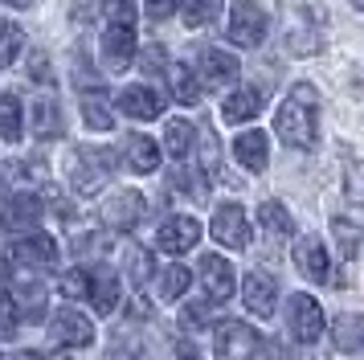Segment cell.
I'll return each instance as SVG.
<instances>
[{"label": "cell", "mask_w": 364, "mask_h": 360, "mask_svg": "<svg viewBox=\"0 0 364 360\" xmlns=\"http://www.w3.org/2000/svg\"><path fill=\"white\" fill-rule=\"evenodd\" d=\"M274 131L287 147H299V152L315 147V139H319V95H315L311 82L291 86L287 102L274 115Z\"/></svg>", "instance_id": "cell-1"}, {"label": "cell", "mask_w": 364, "mask_h": 360, "mask_svg": "<svg viewBox=\"0 0 364 360\" xmlns=\"http://www.w3.org/2000/svg\"><path fill=\"white\" fill-rule=\"evenodd\" d=\"M111 172H115V152L107 147H78L70 160V184L78 193H99L111 180Z\"/></svg>", "instance_id": "cell-2"}, {"label": "cell", "mask_w": 364, "mask_h": 360, "mask_svg": "<svg viewBox=\"0 0 364 360\" xmlns=\"http://www.w3.org/2000/svg\"><path fill=\"white\" fill-rule=\"evenodd\" d=\"M266 25H270V16H266V9L258 4V0H233L225 37H230L233 46H242V49H258L266 41Z\"/></svg>", "instance_id": "cell-3"}, {"label": "cell", "mask_w": 364, "mask_h": 360, "mask_svg": "<svg viewBox=\"0 0 364 360\" xmlns=\"http://www.w3.org/2000/svg\"><path fill=\"white\" fill-rule=\"evenodd\" d=\"M217 360H262V336L246 324H221L213 336Z\"/></svg>", "instance_id": "cell-4"}, {"label": "cell", "mask_w": 364, "mask_h": 360, "mask_svg": "<svg viewBox=\"0 0 364 360\" xmlns=\"http://www.w3.org/2000/svg\"><path fill=\"white\" fill-rule=\"evenodd\" d=\"M287 332L299 344H315L323 336V307L315 303L311 295H291V307H287Z\"/></svg>", "instance_id": "cell-5"}, {"label": "cell", "mask_w": 364, "mask_h": 360, "mask_svg": "<svg viewBox=\"0 0 364 360\" xmlns=\"http://www.w3.org/2000/svg\"><path fill=\"white\" fill-rule=\"evenodd\" d=\"M102 65L107 70H127V65L135 62V25H127V21H111L107 29H102Z\"/></svg>", "instance_id": "cell-6"}, {"label": "cell", "mask_w": 364, "mask_h": 360, "mask_svg": "<svg viewBox=\"0 0 364 360\" xmlns=\"http://www.w3.org/2000/svg\"><path fill=\"white\" fill-rule=\"evenodd\" d=\"M9 295L17 299L21 315H29V319H41L46 315V287H41V275H37L33 266H13V287Z\"/></svg>", "instance_id": "cell-7"}, {"label": "cell", "mask_w": 364, "mask_h": 360, "mask_svg": "<svg viewBox=\"0 0 364 360\" xmlns=\"http://www.w3.org/2000/svg\"><path fill=\"white\" fill-rule=\"evenodd\" d=\"M144 217V196L135 189H123V193H111L102 201V226L115 229V233H127Z\"/></svg>", "instance_id": "cell-8"}, {"label": "cell", "mask_w": 364, "mask_h": 360, "mask_svg": "<svg viewBox=\"0 0 364 360\" xmlns=\"http://www.w3.org/2000/svg\"><path fill=\"white\" fill-rule=\"evenodd\" d=\"M209 233H213L225 250H246L250 245V221H246V213H242V205H221V209L213 213Z\"/></svg>", "instance_id": "cell-9"}, {"label": "cell", "mask_w": 364, "mask_h": 360, "mask_svg": "<svg viewBox=\"0 0 364 360\" xmlns=\"http://www.w3.org/2000/svg\"><path fill=\"white\" fill-rule=\"evenodd\" d=\"M274 299H279V287H274V278L266 270H250L242 278V303H246L250 315H258V319L274 315Z\"/></svg>", "instance_id": "cell-10"}, {"label": "cell", "mask_w": 364, "mask_h": 360, "mask_svg": "<svg viewBox=\"0 0 364 360\" xmlns=\"http://www.w3.org/2000/svg\"><path fill=\"white\" fill-rule=\"evenodd\" d=\"M200 275V287H205V295H209V303H225L233 295V266L221 254H205L197 266Z\"/></svg>", "instance_id": "cell-11"}, {"label": "cell", "mask_w": 364, "mask_h": 360, "mask_svg": "<svg viewBox=\"0 0 364 360\" xmlns=\"http://www.w3.org/2000/svg\"><path fill=\"white\" fill-rule=\"evenodd\" d=\"M156 242H160L164 254H188L200 242V221L197 217H168L156 233Z\"/></svg>", "instance_id": "cell-12"}, {"label": "cell", "mask_w": 364, "mask_h": 360, "mask_svg": "<svg viewBox=\"0 0 364 360\" xmlns=\"http://www.w3.org/2000/svg\"><path fill=\"white\" fill-rule=\"evenodd\" d=\"M50 336L62 348H86V344L95 340V324L86 319V315H78V311H58L50 319Z\"/></svg>", "instance_id": "cell-13"}, {"label": "cell", "mask_w": 364, "mask_h": 360, "mask_svg": "<svg viewBox=\"0 0 364 360\" xmlns=\"http://www.w3.org/2000/svg\"><path fill=\"white\" fill-rule=\"evenodd\" d=\"M58 262V242L50 233H29L13 245V266H33V270H46Z\"/></svg>", "instance_id": "cell-14"}, {"label": "cell", "mask_w": 364, "mask_h": 360, "mask_svg": "<svg viewBox=\"0 0 364 360\" xmlns=\"http://www.w3.org/2000/svg\"><path fill=\"white\" fill-rule=\"evenodd\" d=\"M41 221V196L33 193H17L4 201V213H0V226L21 233V229H33Z\"/></svg>", "instance_id": "cell-15"}, {"label": "cell", "mask_w": 364, "mask_h": 360, "mask_svg": "<svg viewBox=\"0 0 364 360\" xmlns=\"http://www.w3.org/2000/svg\"><path fill=\"white\" fill-rule=\"evenodd\" d=\"M115 102H119V111L132 115V119H156L164 111V95L151 90V86H127V90H119Z\"/></svg>", "instance_id": "cell-16"}, {"label": "cell", "mask_w": 364, "mask_h": 360, "mask_svg": "<svg viewBox=\"0 0 364 360\" xmlns=\"http://www.w3.org/2000/svg\"><path fill=\"white\" fill-rule=\"evenodd\" d=\"M295 262H299V270L311 278V282H328V278H331L328 250H323L319 238H299V242H295Z\"/></svg>", "instance_id": "cell-17"}, {"label": "cell", "mask_w": 364, "mask_h": 360, "mask_svg": "<svg viewBox=\"0 0 364 360\" xmlns=\"http://www.w3.org/2000/svg\"><path fill=\"white\" fill-rule=\"evenodd\" d=\"M262 107H266L262 86H242V90H233V95L221 102V115H225V123H246V119H254Z\"/></svg>", "instance_id": "cell-18"}, {"label": "cell", "mask_w": 364, "mask_h": 360, "mask_svg": "<svg viewBox=\"0 0 364 360\" xmlns=\"http://www.w3.org/2000/svg\"><path fill=\"white\" fill-rule=\"evenodd\" d=\"M233 156H237L242 168L262 172L266 164H270V139H266L262 131H242V135L233 139Z\"/></svg>", "instance_id": "cell-19"}, {"label": "cell", "mask_w": 364, "mask_h": 360, "mask_svg": "<svg viewBox=\"0 0 364 360\" xmlns=\"http://www.w3.org/2000/svg\"><path fill=\"white\" fill-rule=\"evenodd\" d=\"M197 65H200V82L205 86H225V82L237 78V58L225 53V49H205Z\"/></svg>", "instance_id": "cell-20"}, {"label": "cell", "mask_w": 364, "mask_h": 360, "mask_svg": "<svg viewBox=\"0 0 364 360\" xmlns=\"http://www.w3.org/2000/svg\"><path fill=\"white\" fill-rule=\"evenodd\" d=\"M123 160L132 172H156L160 168V144L148 135H127L123 139Z\"/></svg>", "instance_id": "cell-21"}, {"label": "cell", "mask_w": 364, "mask_h": 360, "mask_svg": "<svg viewBox=\"0 0 364 360\" xmlns=\"http://www.w3.org/2000/svg\"><path fill=\"white\" fill-rule=\"evenodd\" d=\"M331 340L348 356H364V315H340L331 324Z\"/></svg>", "instance_id": "cell-22"}, {"label": "cell", "mask_w": 364, "mask_h": 360, "mask_svg": "<svg viewBox=\"0 0 364 360\" xmlns=\"http://www.w3.org/2000/svg\"><path fill=\"white\" fill-rule=\"evenodd\" d=\"M119 303V278L107 270V266H99L95 275H90V307L99 311V315H111Z\"/></svg>", "instance_id": "cell-23"}, {"label": "cell", "mask_w": 364, "mask_h": 360, "mask_svg": "<svg viewBox=\"0 0 364 360\" xmlns=\"http://www.w3.org/2000/svg\"><path fill=\"white\" fill-rule=\"evenodd\" d=\"M29 119H33V135L37 139H58V135H62V107H58L53 98H37L33 111H29Z\"/></svg>", "instance_id": "cell-24"}, {"label": "cell", "mask_w": 364, "mask_h": 360, "mask_svg": "<svg viewBox=\"0 0 364 360\" xmlns=\"http://www.w3.org/2000/svg\"><path fill=\"white\" fill-rule=\"evenodd\" d=\"M258 226H262V233L270 242H282V238H291L295 221H291V213L282 209L279 201H266V205H258Z\"/></svg>", "instance_id": "cell-25"}, {"label": "cell", "mask_w": 364, "mask_h": 360, "mask_svg": "<svg viewBox=\"0 0 364 360\" xmlns=\"http://www.w3.org/2000/svg\"><path fill=\"white\" fill-rule=\"evenodd\" d=\"M168 82H172V98L176 102H184V107H193V102H200V82L197 74H193V65H168Z\"/></svg>", "instance_id": "cell-26"}, {"label": "cell", "mask_w": 364, "mask_h": 360, "mask_svg": "<svg viewBox=\"0 0 364 360\" xmlns=\"http://www.w3.org/2000/svg\"><path fill=\"white\" fill-rule=\"evenodd\" d=\"M331 238H336V245H340V258H344V262L360 258V250H364L360 226H352L348 217H336V221H331Z\"/></svg>", "instance_id": "cell-27"}, {"label": "cell", "mask_w": 364, "mask_h": 360, "mask_svg": "<svg viewBox=\"0 0 364 360\" xmlns=\"http://www.w3.org/2000/svg\"><path fill=\"white\" fill-rule=\"evenodd\" d=\"M164 152L172 160H184V156L193 152V123H188V119H172L164 127Z\"/></svg>", "instance_id": "cell-28"}, {"label": "cell", "mask_w": 364, "mask_h": 360, "mask_svg": "<svg viewBox=\"0 0 364 360\" xmlns=\"http://www.w3.org/2000/svg\"><path fill=\"white\" fill-rule=\"evenodd\" d=\"M21 123H25V115H21V98L17 95H0V139H4V144H17L21 139Z\"/></svg>", "instance_id": "cell-29"}, {"label": "cell", "mask_w": 364, "mask_h": 360, "mask_svg": "<svg viewBox=\"0 0 364 360\" xmlns=\"http://www.w3.org/2000/svg\"><path fill=\"white\" fill-rule=\"evenodd\" d=\"M82 119L86 127L95 131H111V111H107V102H102V90H82Z\"/></svg>", "instance_id": "cell-30"}, {"label": "cell", "mask_w": 364, "mask_h": 360, "mask_svg": "<svg viewBox=\"0 0 364 360\" xmlns=\"http://www.w3.org/2000/svg\"><path fill=\"white\" fill-rule=\"evenodd\" d=\"M21 49H25V29L13 25V21H0V70L17 62Z\"/></svg>", "instance_id": "cell-31"}, {"label": "cell", "mask_w": 364, "mask_h": 360, "mask_svg": "<svg viewBox=\"0 0 364 360\" xmlns=\"http://www.w3.org/2000/svg\"><path fill=\"white\" fill-rule=\"evenodd\" d=\"M181 9H184L188 29H205V25H213L221 16V0H181Z\"/></svg>", "instance_id": "cell-32"}, {"label": "cell", "mask_w": 364, "mask_h": 360, "mask_svg": "<svg viewBox=\"0 0 364 360\" xmlns=\"http://www.w3.org/2000/svg\"><path fill=\"white\" fill-rule=\"evenodd\" d=\"M188 282H193L188 266H164V275H160V299H181L188 291Z\"/></svg>", "instance_id": "cell-33"}, {"label": "cell", "mask_w": 364, "mask_h": 360, "mask_svg": "<svg viewBox=\"0 0 364 360\" xmlns=\"http://www.w3.org/2000/svg\"><path fill=\"white\" fill-rule=\"evenodd\" d=\"M344 196L352 205H364V160H348L344 168Z\"/></svg>", "instance_id": "cell-34"}, {"label": "cell", "mask_w": 364, "mask_h": 360, "mask_svg": "<svg viewBox=\"0 0 364 360\" xmlns=\"http://www.w3.org/2000/svg\"><path fill=\"white\" fill-rule=\"evenodd\" d=\"M17 324H21V307H17V299H13L9 291H0V340L17 336Z\"/></svg>", "instance_id": "cell-35"}, {"label": "cell", "mask_w": 364, "mask_h": 360, "mask_svg": "<svg viewBox=\"0 0 364 360\" xmlns=\"http://www.w3.org/2000/svg\"><path fill=\"white\" fill-rule=\"evenodd\" d=\"M62 291H66L70 299H90V275H86V270H66V275H62Z\"/></svg>", "instance_id": "cell-36"}, {"label": "cell", "mask_w": 364, "mask_h": 360, "mask_svg": "<svg viewBox=\"0 0 364 360\" xmlns=\"http://www.w3.org/2000/svg\"><path fill=\"white\" fill-rule=\"evenodd\" d=\"M172 184H176L184 196H193V201H200V196H205V184H200L197 172H188V168H176V172H172Z\"/></svg>", "instance_id": "cell-37"}, {"label": "cell", "mask_w": 364, "mask_h": 360, "mask_svg": "<svg viewBox=\"0 0 364 360\" xmlns=\"http://www.w3.org/2000/svg\"><path fill=\"white\" fill-rule=\"evenodd\" d=\"M127 266H132V278L135 282H148V275H151V258L139 250V245H132L127 250Z\"/></svg>", "instance_id": "cell-38"}, {"label": "cell", "mask_w": 364, "mask_h": 360, "mask_svg": "<svg viewBox=\"0 0 364 360\" xmlns=\"http://www.w3.org/2000/svg\"><path fill=\"white\" fill-rule=\"evenodd\" d=\"M107 16H111V21L135 25V0H107Z\"/></svg>", "instance_id": "cell-39"}, {"label": "cell", "mask_w": 364, "mask_h": 360, "mask_svg": "<svg viewBox=\"0 0 364 360\" xmlns=\"http://www.w3.org/2000/svg\"><path fill=\"white\" fill-rule=\"evenodd\" d=\"M144 13L151 21H168V16L176 13V0H144Z\"/></svg>", "instance_id": "cell-40"}, {"label": "cell", "mask_w": 364, "mask_h": 360, "mask_svg": "<svg viewBox=\"0 0 364 360\" xmlns=\"http://www.w3.org/2000/svg\"><path fill=\"white\" fill-rule=\"evenodd\" d=\"M200 139H205V172H209V180H217V139H213V131H205Z\"/></svg>", "instance_id": "cell-41"}, {"label": "cell", "mask_w": 364, "mask_h": 360, "mask_svg": "<svg viewBox=\"0 0 364 360\" xmlns=\"http://www.w3.org/2000/svg\"><path fill=\"white\" fill-rule=\"evenodd\" d=\"M144 70H148V74H160V70H168V62H164V49H160V46L144 49Z\"/></svg>", "instance_id": "cell-42"}, {"label": "cell", "mask_w": 364, "mask_h": 360, "mask_svg": "<svg viewBox=\"0 0 364 360\" xmlns=\"http://www.w3.org/2000/svg\"><path fill=\"white\" fill-rule=\"evenodd\" d=\"M29 65H33V78L41 82V86H50V82H53V74H50V58H46V53H33V58H29Z\"/></svg>", "instance_id": "cell-43"}, {"label": "cell", "mask_w": 364, "mask_h": 360, "mask_svg": "<svg viewBox=\"0 0 364 360\" xmlns=\"http://www.w3.org/2000/svg\"><path fill=\"white\" fill-rule=\"evenodd\" d=\"M181 319H184L188 327H200L205 319H209V311H205V307H184V315H181Z\"/></svg>", "instance_id": "cell-44"}, {"label": "cell", "mask_w": 364, "mask_h": 360, "mask_svg": "<svg viewBox=\"0 0 364 360\" xmlns=\"http://www.w3.org/2000/svg\"><path fill=\"white\" fill-rule=\"evenodd\" d=\"M17 360H46V356H41V352H21Z\"/></svg>", "instance_id": "cell-45"}, {"label": "cell", "mask_w": 364, "mask_h": 360, "mask_svg": "<svg viewBox=\"0 0 364 360\" xmlns=\"http://www.w3.org/2000/svg\"><path fill=\"white\" fill-rule=\"evenodd\" d=\"M9 4H13V9H25V4H29V0H9Z\"/></svg>", "instance_id": "cell-46"}, {"label": "cell", "mask_w": 364, "mask_h": 360, "mask_svg": "<svg viewBox=\"0 0 364 360\" xmlns=\"http://www.w3.org/2000/svg\"><path fill=\"white\" fill-rule=\"evenodd\" d=\"M352 4H356V9H360V13H364V0H352Z\"/></svg>", "instance_id": "cell-47"}, {"label": "cell", "mask_w": 364, "mask_h": 360, "mask_svg": "<svg viewBox=\"0 0 364 360\" xmlns=\"http://www.w3.org/2000/svg\"><path fill=\"white\" fill-rule=\"evenodd\" d=\"M184 360H197V356H184Z\"/></svg>", "instance_id": "cell-48"}]
</instances>
